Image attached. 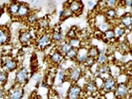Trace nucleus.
Returning <instances> with one entry per match:
<instances>
[{"label": "nucleus", "mask_w": 132, "mask_h": 99, "mask_svg": "<svg viewBox=\"0 0 132 99\" xmlns=\"http://www.w3.org/2000/svg\"><path fill=\"white\" fill-rule=\"evenodd\" d=\"M29 71L28 69L26 67L19 68L16 70L15 73V78H14V84H18L21 86H24L27 84L29 80Z\"/></svg>", "instance_id": "423d86ee"}, {"label": "nucleus", "mask_w": 132, "mask_h": 99, "mask_svg": "<svg viewBox=\"0 0 132 99\" xmlns=\"http://www.w3.org/2000/svg\"><path fill=\"white\" fill-rule=\"evenodd\" d=\"M97 6V3H95L93 0H88V7L91 9H93V8Z\"/></svg>", "instance_id": "58836bf2"}, {"label": "nucleus", "mask_w": 132, "mask_h": 99, "mask_svg": "<svg viewBox=\"0 0 132 99\" xmlns=\"http://www.w3.org/2000/svg\"><path fill=\"white\" fill-rule=\"evenodd\" d=\"M36 46L39 51H45L48 49L52 44L51 39V35L49 31H44L42 34L40 35L36 40Z\"/></svg>", "instance_id": "39448f33"}, {"label": "nucleus", "mask_w": 132, "mask_h": 99, "mask_svg": "<svg viewBox=\"0 0 132 99\" xmlns=\"http://www.w3.org/2000/svg\"><path fill=\"white\" fill-rule=\"evenodd\" d=\"M8 73L7 72L4 71L3 69H0V84H1L2 87H4L8 81Z\"/></svg>", "instance_id": "7c9ffc66"}, {"label": "nucleus", "mask_w": 132, "mask_h": 99, "mask_svg": "<svg viewBox=\"0 0 132 99\" xmlns=\"http://www.w3.org/2000/svg\"><path fill=\"white\" fill-rule=\"evenodd\" d=\"M121 3V5L127 9H130L132 7V0H122Z\"/></svg>", "instance_id": "c9c22d12"}, {"label": "nucleus", "mask_w": 132, "mask_h": 99, "mask_svg": "<svg viewBox=\"0 0 132 99\" xmlns=\"http://www.w3.org/2000/svg\"><path fill=\"white\" fill-rule=\"evenodd\" d=\"M3 10H4V6L3 4H0V12H2Z\"/></svg>", "instance_id": "79ce46f5"}, {"label": "nucleus", "mask_w": 132, "mask_h": 99, "mask_svg": "<svg viewBox=\"0 0 132 99\" xmlns=\"http://www.w3.org/2000/svg\"><path fill=\"white\" fill-rule=\"evenodd\" d=\"M18 2H23L24 0H18Z\"/></svg>", "instance_id": "37998d69"}, {"label": "nucleus", "mask_w": 132, "mask_h": 99, "mask_svg": "<svg viewBox=\"0 0 132 99\" xmlns=\"http://www.w3.org/2000/svg\"><path fill=\"white\" fill-rule=\"evenodd\" d=\"M1 68L4 71L10 73L18 69V63L13 58L5 57L1 62Z\"/></svg>", "instance_id": "6e6552de"}, {"label": "nucleus", "mask_w": 132, "mask_h": 99, "mask_svg": "<svg viewBox=\"0 0 132 99\" xmlns=\"http://www.w3.org/2000/svg\"><path fill=\"white\" fill-rule=\"evenodd\" d=\"M65 73L66 81L73 84V82H78L84 76V70L82 69L81 65H76L69 68L66 70Z\"/></svg>", "instance_id": "f257e3e1"}, {"label": "nucleus", "mask_w": 132, "mask_h": 99, "mask_svg": "<svg viewBox=\"0 0 132 99\" xmlns=\"http://www.w3.org/2000/svg\"><path fill=\"white\" fill-rule=\"evenodd\" d=\"M59 16H60V21H64V20L73 16V14H72V12L64 6L63 9H61L59 12Z\"/></svg>", "instance_id": "cd10ccee"}, {"label": "nucleus", "mask_w": 132, "mask_h": 99, "mask_svg": "<svg viewBox=\"0 0 132 99\" xmlns=\"http://www.w3.org/2000/svg\"><path fill=\"white\" fill-rule=\"evenodd\" d=\"M87 51H88V57H92L93 59H96L99 55V48L96 45H90L87 49Z\"/></svg>", "instance_id": "c85d7f7f"}, {"label": "nucleus", "mask_w": 132, "mask_h": 99, "mask_svg": "<svg viewBox=\"0 0 132 99\" xmlns=\"http://www.w3.org/2000/svg\"><path fill=\"white\" fill-rule=\"evenodd\" d=\"M88 51H87V49L84 47H79L78 49V53H77V56L75 58V63L77 65H82V64L84 63V61L88 59Z\"/></svg>", "instance_id": "6ab92c4d"}, {"label": "nucleus", "mask_w": 132, "mask_h": 99, "mask_svg": "<svg viewBox=\"0 0 132 99\" xmlns=\"http://www.w3.org/2000/svg\"><path fill=\"white\" fill-rule=\"evenodd\" d=\"M105 63H108V56L106 54H99L98 56L96 58V64H102Z\"/></svg>", "instance_id": "2f4dec72"}, {"label": "nucleus", "mask_w": 132, "mask_h": 99, "mask_svg": "<svg viewBox=\"0 0 132 99\" xmlns=\"http://www.w3.org/2000/svg\"><path fill=\"white\" fill-rule=\"evenodd\" d=\"M69 41V43L72 45V47H74V48H77L78 49L79 47H81V40H79L78 37H73V38H70V39H68L67 40Z\"/></svg>", "instance_id": "473e14b6"}, {"label": "nucleus", "mask_w": 132, "mask_h": 99, "mask_svg": "<svg viewBox=\"0 0 132 99\" xmlns=\"http://www.w3.org/2000/svg\"><path fill=\"white\" fill-rule=\"evenodd\" d=\"M57 45V47H56V49L59 51L60 52H61L63 55H64V54L67 52V51H69L70 49L72 48V45H70L69 43V41L67 40H64V41H62L61 43H60V44H58V45Z\"/></svg>", "instance_id": "a878e982"}, {"label": "nucleus", "mask_w": 132, "mask_h": 99, "mask_svg": "<svg viewBox=\"0 0 132 99\" xmlns=\"http://www.w3.org/2000/svg\"><path fill=\"white\" fill-rule=\"evenodd\" d=\"M84 96V92H82V88L78 85L77 82L71 84L70 87L68 89L67 94H66V98L68 99H78Z\"/></svg>", "instance_id": "1a4fd4ad"}, {"label": "nucleus", "mask_w": 132, "mask_h": 99, "mask_svg": "<svg viewBox=\"0 0 132 99\" xmlns=\"http://www.w3.org/2000/svg\"><path fill=\"white\" fill-rule=\"evenodd\" d=\"M0 87H2V85H1V84H0Z\"/></svg>", "instance_id": "a18cd8bd"}, {"label": "nucleus", "mask_w": 132, "mask_h": 99, "mask_svg": "<svg viewBox=\"0 0 132 99\" xmlns=\"http://www.w3.org/2000/svg\"><path fill=\"white\" fill-rule=\"evenodd\" d=\"M117 50L121 54L126 55L128 52H130V45L126 43L125 40L123 41H118V43L117 45Z\"/></svg>", "instance_id": "b1692460"}, {"label": "nucleus", "mask_w": 132, "mask_h": 99, "mask_svg": "<svg viewBox=\"0 0 132 99\" xmlns=\"http://www.w3.org/2000/svg\"><path fill=\"white\" fill-rule=\"evenodd\" d=\"M38 2H41V1H43V0H37Z\"/></svg>", "instance_id": "c03bdc74"}, {"label": "nucleus", "mask_w": 132, "mask_h": 99, "mask_svg": "<svg viewBox=\"0 0 132 99\" xmlns=\"http://www.w3.org/2000/svg\"><path fill=\"white\" fill-rule=\"evenodd\" d=\"M97 31L103 32V31H106L107 29L112 27V25H111V22H109V21H107L106 19V20L103 21V22H102L101 23H99L97 26Z\"/></svg>", "instance_id": "c756f323"}, {"label": "nucleus", "mask_w": 132, "mask_h": 99, "mask_svg": "<svg viewBox=\"0 0 132 99\" xmlns=\"http://www.w3.org/2000/svg\"><path fill=\"white\" fill-rule=\"evenodd\" d=\"M77 36V30L75 29V27H71L69 30V31L66 34V38L67 39H70V38H73V37Z\"/></svg>", "instance_id": "f704fd0d"}, {"label": "nucleus", "mask_w": 132, "mask_h": 99, "mask_svg": "<svg viewBox=\"0 0 132 99\" xmlns=\"http://www.w3.org/2000/svg\"><path fill=\"white\" fill-rule=\"evenodd\" d=\"M82 92H84V96L90 97H94L100 94L99 88L94 79H89L85 82L84 86L82 87Z\"/></svg>", "instance_id": "20e7f679"}, {"label": "nucleus", "mask_w": 132, "mask_h": 99, "mask_svg": "<svg viewBox=\"0 0 132 99\" xmlns=\"http://www.w3.org/2000/svg\"><path fill=\"white\" fill-rule=\"evenodd\" d=\"M96 72L98 74V77H101L102 78H104L107 76L111 75V68L108 63L97 64Z\"/></svg>", "instance_id": "a211bd4d"}, {"label": "nucleus", "mask_w": 132, "mask_h": 99, "mask_svg": "<svg viewBox=\"0 0 132 99\" xmlns=\"http://www.w3.org/2000/svg\"><path fill=\"white\" fill-rule=\"evenodd\" d=\"M130 84L127 82H117L113 91L114 97L118 99H124L129 96V88L130 87Z\"/></svg>", "instance_id": "7ed1b4c3"}, {"label": "nucleus", "mask_w": 132, "mask_h": 99, "mask_svg": "<svg viewBox=\"0 0 132 99\" xmlns=\"http://www.w3.org/2000/svg\"><path fill=\"white\" fill-rule=\"evenodd\" d=\"M7 97V90L3 88V87H0V99Z\"/></svg>", "instance_id": "4c0bfd02"}, {"label": "nucleus", "mask_w": 132, "mask_h": 99, "mask_svg": "<svg viewBox=\"0 0 132 99\" xmlns=\"http://www.w3.org/2000/svg\"><path fill=\"white\" fill-rule=\"evenodd\" d=\"M106 7H115L117 5V0H105Z\"/></svg>", "instance_id": "e433bc0d"}, {"label": "nucleus", "mask_w": 132, "mask_h": 99, "mask_svg": "<svg viewBox=\"0 0 132 99\" xmlns=\"http://www.w3.org/2000/svg\"><path fill=\"white\" fill-rule=\"evenodd\" d=\"M104 16L105 18L109 21V22H112V21L118 19V14L117 11L116 10L115 7H106L104 12Z\"/></svg>", "instance_id": "aec40b11"}, {"label": "nucleus", "mask_w": 132, "mask_h": 99, "mask_svg": "<svg viewBox=\"0 0 132 99\" xmlns=\"http://www.w3.org/2000/svg\"><path fill=\"white\" fill-rule=\"evenodd\" d=\"M64 6L72 12L73 16L80 15L84 10V4L82 3V0H68Z\"/></svg>", "instance_id": "0eeeda50"}, {"label": "nucleus", "mask_w": 132, "mask_h": 99, "mask_svg": "<svg viewBox=\"0 0 132 99\" xmlns=\"http://www.w3.org/2000/svg\"><path fill=\"white\" fill-rule=\"evenodd\" d=\"M112 29H113V31L115 34V38L117 40H119L120 39H121L126 33V29L122 27L121 25H119V24L112 26Z\"/></svg>", "instance_id": "5701e85b"}, {"label": "nucleus", "mask_w": 132, "mask_h": 99, "mask_svg": "<svg viewBox=\"0 0 132 99\" xmlns=\"http://www.w3.org/2000/svg\"><path fill=\"white\" fill-rule=\"evenodd\" d=\"M11 40V33L8 28L0 27V46L6 45Z\"/></svg>", "instance_id": "dca6fc26"}, {"label": "nucleus", "mask_w": 132, "mask_h": 99, "mask_svg": "<svg viewBox=\"0 0 132 99\" xmlns=\"http://www.w3.org/2000/svg\"><path fill=\"white\" fill-rule=\"evenodd\" d=\"M38 19H39L38 15H37L35 12H31L30 13L27 15V16L24 21H26L29 26L34 27L36 25V22H37V21H38Z\"/></svg>", "instance_id": "393cba45"}, {"label": "nucleus", "mask_w": 132, "mask_h": 99, "mask_svg": "<svg viewBox=\"0 0 132 99\" xmlns=\"http://www.w3.org/2000/svg\"><path fill=\"white\" fill-rule=\"evenodd\" d=\"M49 61L53 66H59L60 64H62L65 60L64 58V55L61 52H60L57 49H55V51H53L51 52V54L48 56Z\"/></svg>", "instance_id": "9b49d317"}, {"label": "nucleus", "mask_w": 132, "mask_h": 99, "mask_svg": "<svg viewBox=\"0 0 132 99\" xmlns=\"http://www.w3.org/2000/svg\"><path fill=\"white\" fill-rule=\"evenodd\" d=\"M117 20L119 22V25H121L126 30L130 31L132 26V15L130 12L123 13L121 16H120V18H118Z\"/></svg>", "instance_id": "4468645a"}, {"label": "nucleus", "mask_w": 132, "mask_h": 99, "mask_svg": "<svg viewBox=\"0 0 132 99\" xmlns=\"http://www.w3.org/2000/svg\"><path fill=\"white\" fill-rule=\"evenodd\" d=\"M48 7H49L50 8H51V10L54 11V10H55V8H56L55 2V1H53V0H52V1H51V2H49V3H48Z\"/></svg>", "instance_id": "ea45409f"}, {"label": "nucleus", "mask_w": 132, "mask_h": 99, "mask_svg": "<svg viewBox=\"0 0 132 99\" xmlns=\"http://www.w3.org/2000/svg\"><path fill=\"white\" fill-rule=\"evenodd\" d=\"M19 5L20 2H18V0H12L9 3H7V5L6 6V11L11 18H15L16 16L19 8Z\"/></svg>", "instance_id": "f3484780"}, {"label": "nucleus", "mask_w": 132, "mask_h": 99, "mask_svg": "<svg viewBox=\"0 0 132 99\" xmlns=\"http://www.w3.org/2000/svg\"><path fill=\"white\" fill-rule=\"evenodd\" d=\"M40 2H38L37 0H30V2H29V6H31L33 7H35L36 6H38V4H39Z\"/></svg>", "instance_id": "a19ab883"}, {"label": "nucleus", "mask_w": 132, "mask_h": 99, "mask_svg": "<svg viewBox=\"0 0 132 99\" xmlns=\"http://www.w3.org/2000/svg\"><path fill=\"white\" fill-rule=\"evenodd\" d=\"M31 11V7L29 6V4L23 2H20V5L18 11V13H16L15 18L18 19V20H25L27 15L30 13Z\"/></svg>", "instance_id": "2eb2a0df"}, {"label": "nucleus", "mask_w": 132, "mask_h": 99, "mask_svg": "<svg viewBox=\"0 0 132 99\" xmlns=\"http://www.w3.org/2000/svg\"><path fill=\"white\" fill-rule=\"evenodd\" d=\"M50 35H51V39L52 43L55 45L60 44L65 40L64 36L63 34V32H62V29L59 26L54 27L53 30L50 32Z\"/></svg>", "instance_id": "f8f14e48"}, {"label": "nucleus", "mask_w": 132, "mask_h": 99, "mask_svg": "<svg viewBox=\"0 0 132 99\" xmlns=\"http://www.w3.org/2000/svg\"><path fill=\"white\" fill-rule=\"evenodd\" d=\"M77 53H78V49L72 47L69 51H67L64 55V60H73L74 61V60H75V58L77 56Z\"/></svg>", "instance_id": "bb28decb"}, {"label": "nucleus", "mask_w": 132, "mask_h": 99, "mask_svg": "<svg viewBox=\"0 0 132 99\" xmlns=\"http://www.w3.org/2000/svg\"><path fill=\"white\" fill-rule=\"evenodd\" d=\"M36 27L38 29L39 31H47L48 29L50 28V21L47 18H39L38 21H37L36 22Z\"/></svg>", "instance_id": "412c9836"}, {"label": "nucleus", "mask_w": 132, "mask_h": 99, "mask_svg": "<svg viewBox=\"0 0 132 99\" xmlns=\"http://www.w3.org/2000/svg\"><path fill=\"white\" fill-rule=\"evenodd\" d=\"M95 64H96V59H93L92 57H88V59H87L84 61V63L82 64V66H84L85 68L90 69Z\"/></svg>", "instance_id": "72a5a7b5"}, {"label": "nucleus", "mask_w": 132, "mask_h": 99, "mask_svg": "<svg viewBox=\"0 0 132 99\" xmlns=\"http://www.w3.org/2000/svg\"><path fill=\"white\" fill-rule=\"evenodd\" d=\"M25 94L23 86L14 84L7 91V97L8 99H22Z\"/></svg>", "instance_id": "9d476101"}, {"label": "nucleus", "mask_w": 132, "mask_h": 99, "mask_svg": "<svg viewBox=\"0 0 132 99\" xmlns=\"http://www.w3.org/2000/svg\"><path fill=\"white\" fill-rule=\"evenodd\" d=\"M101 39H102L106 42H112V41H117L115 38V34L113 31L112 27H111L109 29H107L106 31L102 32V37Z\"/></svg>", "instance_id": "4be33fe9"}, {"label": "nucleus", "mask_w": 132, "mask_h": 99, "mask_svg": "<svg viewBox=\"0 0 132 99\" xmlns=\"http://www.w3.org/2000/svg\"><path fill=\"white\" fill-rule=\"evenodd\" d=\"M18 40L21 43V45H31L33 41L32 33L31 32V31L27 30V29L20 31L18 34Z\"/></svg>", "instance_id": "ddd939ff"}, {"label": "nucleus", "mask_w": 132, "mask_h": 99, "mask_svg": "<svg viewBox=\"0 0 132 99\" xmlns=\"http://www.w3.org/2000/svg\"><path fill=\"white\" fill-rule=\"evenodd\" d=\"M117 84V78L111 75H109L104 78H102V84L100 86V88H99V93H100V94H103V95L112 93Z\"/></svg>", "instance_id": "f03ea898"}]
</instances>
